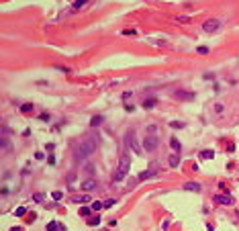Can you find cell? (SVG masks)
Instances as JSON below:
<instances>
[{"label": "cell", "instance_id": "obj_1", "mask_svg": "<svg viewBox=\"0 0 239 231\" xmlns=\"http://www.w3.org/2000/svg\"><path fill=\"white\" fill-rule=\"evenodd\" d=\"M98 145H100V135H98V133H90V135H86L82 141H78V145H76V150H74V158H76L78 162H84L86 158H90L92 153L98 150Z\"/></svg>", "mask_w": 239, "mask_h": 231}, {"label": "cell", "instance_id": "obj_2", "mask_svg": "<svg viewBox=\"0 0 239 231\" xmlns=\"http://www.w3.org/2000/svg\"><path fill=\"white\" fill-rule=\"evenodd\" d=\"M129 168H131V158H129V153H123L121 160H119V168H117V172H114V178H113L114 182H121L127 174H129Z\"/></svg>", "mask_w": 239, "mask_h": 231}, {"label": "cell", "instance_id": "obj_3", "mask_svg": "<svg viewBox=\"0 0 239 231\" xmlns=\"http://www.w3.org/2000/svg\"><path fill=\"white\" fill-rule=\"evenodd\" d=\"M125 145L133 151L135 155H141V151H143V150H141V145H139V141H137V135H135L133 129H129V131L125 133Z\"/></svg>", "mask_w": 239, "mask_h": 231}, {"label": "cell", "instance_id": "obj_4", "mask_svg": "<svg viewBox=\"0 0 239 231\" xmlns=\"http://www.w3.org/2000/svg\"><path fill=\"white\" fill-rule=\"evenodd\" d=\"M158 145H159V139L155 133H149L147 137H145V141H143V150H147V151H155Z\"/></svg>", "mask_w": 239, "mask_h": 231}, {"label": "cell", "instance_id": "obj_5", "mask_svg": "<svg viewBox=\"0 0 239 231\" xmlns=\"http://www.w3.org/2000/svg\"><path fill=\"white\" fill-rule=\"evenodd\" d=\"M219 27H221V21H219V19H206L205 23H202V31H205V33H217Z\"/></svg>", "mask_w": 239, "mask_h": 231}, {"label": "cell", "instance_id": "obj_6", "mask_svg": "<svg viewBox=\"0 0 239 231\" xmlns=\"http://www.w3.org/2000/svg\"><path fill=\"white\" fill-rule=\"evenodd\" d=\"M215 203H219V205H233L235 200L229 194H215Z\"/></svg>", "mask_w": 239, "mask_h": 231}, {"label": "cell", "instance_id": "obj_7", "mask_svg": "<svg viewBox=\"0 0 239 231\" xmlns=\"http://www.w3.org/2000/svg\"><path fill=\"white\" fill-rule=\"evenodd\" d=\"M174 96L180 98V100H192L194 92H190V90H178V92H174Z\"/></svg>", "mask_w": 239, "mask_h": 231}, {"label": "cell", "instance_id": "obj_8", "mask_svg": "<svg viewBox=\"0 0 239 231\" xmlns=\"http://www.w3.org/2000/svg\"><path fill=\"white\" fill-rule=\"evenodd\" d=\"M0 147H2V151H6V153L12 151V145H10V141H8V137H6L4 131H2V139H0Z\"/></svg>", "mask_w": 239, "mask_h": 231}, {"label": "cell", "instance_id": "obj_9", "mask_svg": "<svg viewBox=\"0 0 239 231\" xmlns=\"http://www.w3.org/2000/svg\"><path fill=\"white\" fill-rule=\"evenodd\" d=\"M72 203H80V205L86 203V205H88V203H92V197L88 192H86V194H76V197H72Z\"/></svg>", "mask_w": 239, "mask_h": 231}, {"label": "cell", "instance_id": "obj_10", "mask_svg": "<svg viewBox=\"0 0 239 231\" xmlns=\"http://www.w3.org/2000/svg\"><path fill=\"white\" fill-rule=\"evenodd\" d=\"M184 190H190V192H200L202 186L198 182H184Z\"/></svg>", "mask_w": 239, "mask_h": 231}, {"label": "cell", "instance_id": "obj_11", "mask_svg": "<svg viewBox=\"0 0 239 231\" xmlns=\"http://www.w3.org/2000/svg\"><path fill=\"white\" fill-rule=\"evenodd\" d=\"M92 188H96V180H94V178H86V180L82 182V190L88 192V190H92Z\"/></svg>", "mask_w": 239, "mask_h": 231}, {"label": "cell", "instance_id": "obj_12", "mask_svg": "<svg viewBox=\"0 0 239 231\" xmlns=\"http://www.w3.org/2000/svg\"><path fill=\"white\" fill-rule=\"evenodd\" d=\"M47 231H66V225L55 223V221H49V223H47Z\"/></svg>", "mask_w": 239, "mask_h": 231}, {"label": "cell", "instance_id": "obj_13", "mask_svg": "<svg viewBox=\"0 0 239 231\" xmlns=\"http://www.w3.org/2000/svg\"><path fill=\"white\" fill-rule=\"evenodd\" d=\"M170 147L174 150V153H180V151H182V145H180V141H178L176 137L170 139Z\"/></svg>", "mask_w": 239, "mask_h": 231}, {"label": "cell", "instance_id": "obj_14", "mask_svg": "<svg viewBox=\"0 0 239 231\" xmlns=\"http://www.w3.org/2000/svg\"><path fill=\"white\" fill-rule=\"evenodd\" d=\"M168 164H170L172 168H178V166H180V155H178V153L170 155V158H168Z\"/></svg>", "mask_w": 239, "mask_h": 231}, {"label": "cell", "instance_id": "obj_15", "mask_svg": "<svg viewBox=\"0 0 239 231\" xmlns=\"http://www.w3.org/2000/svg\"><path fill=\"white\" fill-rule=\"evenodd\" d=\"M102 123H104V117L96 115V117H92V121H90V127L94 129V127H98V125H102Z\"/></svg>", "mask_w": 239, "mask_h": 231}, {"label": "cell", "instance_id": "obj_16", "mask_svg": "<svg viewBox=\"0 0 239 231\" xmlns=\"http://www.w3.org/2000/svg\"><path fill=\"white\" fill-rule=\"evenodd\" d=\"M78 215H80V217H84V219H90V215H92V207H82Z\"/></svg>", "mask_w": 239, "mask_h": 231}, {"label": "cell", "instance_id": "obj_17", "mask_svg": "<svg viewBox=\"0 0 239 231\" xmlns=\"http://www.w3.org/2000/svg\"><path fill=\"white\" fill-rule=\"evenodd\" d=\"M155 176V170H145V172L139 174V180H147V178H153Z\"/></svg>", "mask_w": 239, "mask_h": 231}, {"label": "cell", "instance_id": "obj_18", "mask_svg": "<svg viewBox=\"0 0 239 231\" xmlns=\"http://www.w3.org/2000/svg\"><path fill=\"white\" fill-rule=\"evenodd\" d=\"M155 104H158V98H155V96H151V98H145L143 106H145V108H153Z\"/></svg>", "mask_w": 239, "mask_h": 231}, {"label": "cell", "instance_id": "obj_19", "mask_svg": "<svg viewBox=\"0 0 239 231\" xmlns=\"http://www.w3.org/2000/svg\"><path fill=\"white\" fill-rule=\"evenodd\" d=\"M200 158H202V160H213V158H215V151H213V150L200 151Z\"/></svg>", "mask_w": 239, "mask_h": 231}, {"label": "cell", "instance_id": "obj_20", "mask_svg": "<svg viewBox=\"0 0 239 231\" xmlns=\"http://www.w3.org/2000/svg\"><path fill=\"white\" fill-rule=\"evenodd\" d=\"M88 225H90V227L100 225V215H94V217H90V219H88Z\"/></svg>", "mask_w": 239, "mask_h": 231}, {"label": "cell", "instance_id": "obj_21", "mask_svg": "<svg viewBox=\"0 0 239 231\" xmlns=\"http://www.w3.org/2000/svg\"><path fill=\"white\" fill-rule=\"evenodd\" d=\"M33 111V104L31 102H25V104H21V113H25V115H29Z\"/></svg>", "mask_w": 239, "mask_h": 231}, {"label": "cell", "instance_id": "obj_22", "mask_svg": "<svg viewBox=\"0 0 239 231\" xmlns=\"http://www.w3.org/2000/svg\"><path fill=\"white\" fill-rule=\"evenodd\" d=\"M92 211H102L104 209V203H100V200H92Z\"/></svg>", "mask_w": 239, "mask_h": 231}, {"label": "cell", "instance_id": "obj_23", "mask_svg": "<svg viewBox=\"0 0 239 231\" xmlns=\"http://www.w3.org/2000/svg\"><path fill=\"white\" fill-rule=\"evenodd\" d=\"M51 198H53L55 203H59V200L63 198V192H61V190H53V192H51Z\"/></svg>", "mask_w": 239, "mask_h": 231}, {"label": "cell", "instance_id": "obj_24", "mask_svg": "<svg viewBox=\"0 0 239 231\" xmlns=\"http://www.w3.org/2000/svg\"><path fill=\"white\" fill-rule=\"evenodd\" d=\"M196 51H198L200 55H208V51H211V49H208V47H206V45H200V47H198V49H196Z\"/></svg>", "mask_w": 239, "mask_h": 231}, {"label": "cell", "instance_id": "obj_25", "mask_svg": "<svg viewBox=\"0 0 239 231\" xmlns=\"http://www.w3.org/2000/svg\"><path fill=\"white\" fill-rule=\"evenodd\" d=\"M170 127L172 129H184V123H180V121H172Z\"/></svg>", "mask_w": 239, "mask_h": 231}, {"label": "cell", "instance_id": "obj_26", "mask_svg": "<svg viewBox=\"0 0 239 231\" xmlns=\"http://www.w3.org/2000/svg\"><path fill=\"white\" fill-rule=\"evenodd\" d=\"M14 215H16V217H23V215H27V209H25V207H19L16 211H14Z\"/></svg>", "mask_w": 239, "mask_h": 231}, {"label": "cell", "instance_id": "obj_27", "mask_svg": "<svg viewBox=\"0 0 239 231\" xmlns=\"http://www.w3.org/2000/svg\"><path fill=\"white\" fill-rule=\"evenodd\" d=\"M123 35H125V37H135L137 31H133V29H125V31H123Z\"/></svg>", "mask_w": 239, "mask_h": 231}, {"label": "cell", "instance_id": "obj_28", "mask_svg": "<svg viewBox=\"0 0 239 231\" xmlns=\"http://www.w3.org/2000/svg\"><path fill=\"white\" fill-rule=\"evenodd\" d=\"M33 200H35V203H41V200H43V194H41V192H35V194H33Z\"/></svg>", "mask_w": 239, "mask_h": 231}, {"label": "cell", "instance_id": "obj_29", "mask_svg": "<svg viewBox=\"0 0 239 231\" xmlns=\"http://www.w3.org/2000/svg\"><path fill=\"white\" fill-rule=\"evenodd\" d=\"M59 72H63V74H69V68H66V66H55Z\"/></svg>", "mask_w": 239, "mask_h": 231}, {"label": "cell", "instance_id": "obj_30", "mask_svg": "<svg viewBox=\"0 0 239 231\" xmlns=\"http://www.w3.org/2000/svg\"><path fill=\"white\" fill-rule=\"evenodd\" d=\"M84 4H86V0H76V2H74V6H76V8H80V6H84Z\"/></svg>", "mask_w": 239, "mask_h": 231}, {"label": "cell", "instance_id": "obj_31", "mask_svg": "<svg viewBox=\"0 0 239 231\" xmlns=\"http://www.w3.org/2000/svg\"><path fill=\"white\" fill-rule=\"evenodd\" d=\"M43 158H45L43 151H37V153H35V160H43Z\"/></svg>", "mask_w": 239, "mask_h": 231}, {"label": "cell", "instance_id": "obj_32", "mask_svg": "<svg viewBox=\"0 0 239 231\" xmlns=\"http://www.w3.org/2000/svg\"><path fill=\"white\" fill-rule=\"evenodd\" d=\"M114 203H117V200H114V198H108V200H106V203H104V207H113Z\"/></svg>", "mask_w": 239, "mask_h": 231}, {"label": "cell", "instance_id": "obj_33", "mask_svg": "<svg viewBox=\"0 0 239 231\" xmlns=\"http://www.w3.org/2000/svg\"><path fill=\"white\" fill-rule=\"evenodd\" d=\"M47 164L53 166V164H55V155H49V158H47Z\"/></svg>", "mask_w": 239, "mask_h": 231}, {"label": "cell", "instance_id": "obj_34", "mask_svg": "<svg viewBox=\"0 0 239 231\" xmlns=\"http://www.w3.org/2000/svg\"><path fill=\"white\" fill-rule=\"evenodd\" d=\"M39 119H41V121H49V115H47V113H41Z\"/></svg>", "mask_w": 239, "mask_h": 231}, {"label": "cell", "instance_id": "obj_35", "mask_svg": "<svg viewBox=\"0 0 239 231\" xmlns=\"http://www.w3.org/2000/svg\"><path fill=\"white\" fill-rule=\"evenodd\" d=\"M178 21H180V23H190V19H188V16H178Z\"/></svg>", "mask_w": 239, "mask_h": 231}, {"label": "cell", "instance_id": "obj_36", "mask_svg": "<svg viewBox=\"0 0 239 231\" xmlns=\"http://www.w3.org/2000/svg\"><path fill=\"white\" fill-rule=\"evenodd\" d=\"M147 131H149V133H155V131H158V127H155V125H149Z\"/></svg>", "mask_w": 239, "mask_h": 231}, {"label": "cell", "instance_id": "obj_37", "mask_svg": "<svg viewBox=\"0 0 239 231\" xmlns=\"http://www.w3.org/2000/svg\"><path fill=\"white\" fill-rule=\"evenodd\" d=\"M223 111V104H215V113H221Z\"/></svg>", "mask_w": 239, "mask_h": 231}, {"label": "cell", "instance_id": "obj_38", "mask_svg": "<svg viewBox=\"0 0 239 231\" xmlns=\"http://www.w3.org/2000/svg\"><path fill=\"white\" fill-rule=\"evenodd\" d=\"M10 231H25L23 227H10Z\"/></svg>", "mask_w": 239, "mask_h": 231}]
</instances>
